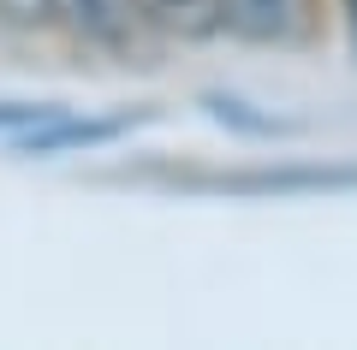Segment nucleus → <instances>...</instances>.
Masks as SVG:
<instances>
[{
    "mask_svg": "<svg viewBox=\"0 0 357 350\" xmlns=\"http://www.w3.org/2000/svg\"><path fill=\"white\" fill-rule=\"evenodd\" d=\"M149 24L173 30V36H208L220 30V0H143Z\"/></svg>",
    "mask_w": 357,
    "mask_h": 350,
    "instance_id": "2",
    "label": "nucleus"
},
{
    "mask_svg": "<svg viewBox=\"0 0 357 350\" xmlns=\"http://www.w3.org/2000/svg\"><path fill=\"white\" fill-rule=\"evenodd\" d=\"M30 107H0V125H13V119H24Z\"/></svg>",
    "mask_w": 357,
    "mask_h": 350,
    "instance_id": "4",
    "label": "nucleus"
},
{
    "mask_svg": "<svg viewBox=\"0 0 357 350\" xmlns=\"http://www.w3.org/2000/svg\"><path fill=\"white\" fill-rule=\"evenodd\" d=\"M0 13L18 18V24H48L60 13V0H0Z\"/></svg>",
    "mask_w": 357,
    "mask_h": 350,
    "instance_id": "3",
    "label": "nucleus"
},
{
    "mask_svg": "<svg viewBox=\"0 0 357 350\" xmlns=\"http://www.w3.org/2000/svg\"><path fill=\"white\" fill-rule=\"evenodd\" d=\"M310 0H220V30L238 42H298Z\"/></svg>",
    "mask_w": 357,
    "mask_h": 350,
    "instance_id": "1",
    "label": "nucleus"
}]
</instances>
